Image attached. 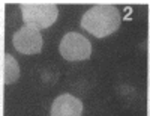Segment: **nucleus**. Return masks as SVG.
I'll return each mask as SVG.
<instances>
[{
  "label": "nucleus",
  "mask_w": 150,
  "mask_h": 116,
  "mask_svg": "<svg viewBox=\"0 0 150 116\" xmlns=\"http://www.w3.org/2000/svg\"><path fill=\"white\" fill-rule=\"evenodd\" d=\"M3 80L6 84H11V83H14L20 79V65H18V62L15 60L14 56H11V54H5V63H3Z\"/></svg>",
  "instance_id": "423d86ee"
},
{
  "label": "nucleus",
  "mask_w": 150,
  "mask_h": 116,
  "mask_svg": "<svg viewBox=\"0 0 150 116\" xmlns=\"http://www.w3.org/2000/svg\"><path fill=\"white\" fill-rule=\"evenodd\" d=\"M23 21L36 29H47L56 23L59 9L51 2H24L21 3Z\"/></svg>",
  "instance_id": "f03ea898"
},
{
  "label": "nucleus",
  "mask_w": 150,
  "mask_h": 116,
  "mask_svg": "<svg viewBox=\"0 0 150 116\" xmlns=\"http://www.w3.org/2000/svg\"><path fill=\"white\" fill-rule=\"evenodd\" d=\"M83 102L71 94L59 95L51 106V116H81Z\"/></svg>",
  "instance_id": "39448f33"
},
{
  "label": "nucleus",
  "mask_w": 150,
  "mask_h": 116,
  "mask_svg": "<svg viewBox=\"0 0 150 116\" xmlns=\"http://www.w3.org/2000/svg\"><path fill=\"white\" fill-rule=\"evenodd\" d=\"M59 51L66 60H86L92 54V44L78 32H68L60 41Z\"/></svg>",
  "instance_id": "7ed1b4c3"
},
{
  "label": "nucleus",
  "mask_w": 150,
  "mask_h": 116,
  "mask_svg": "<svg viewBox=\"0 0 150 116\" xmlns=\"http://www.w3.org/2000/svg\"><path fill=\"white\" fill-rule=\"evenodd\" d=\"M42 35L39 29L24 24L14 35V47L23 54H38L42 50Z\"/></svg>",
  "instance_id": "20e7f679"
},
{
  "label": "nucleus",
  "mask_w": 150,
  "mask_h": 116,
  "mask_svg": "<svg viewBox=\"0 0 150 116\" xmlns=\"http://www.w3.org/2000/svg\"><path fill=\"white\" fill-rule=\"evenodd\" d=\"M122 23L120 12L112 5H98L84 12L81 27L96 38H105L114 33Z\"/></svg>",
  "instance_id": "f257e3e1"
}]
</instances>
